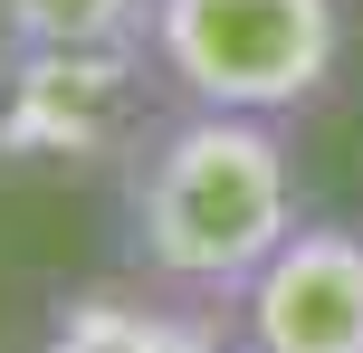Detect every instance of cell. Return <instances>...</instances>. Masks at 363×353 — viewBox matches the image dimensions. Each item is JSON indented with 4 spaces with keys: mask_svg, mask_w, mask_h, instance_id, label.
Listing matches in <instances>:
<instances>
[{
    "mask_svg": "<svg viewBox=\"0 0 363 353\" xmlns=\"http://www.w3.org/2000/svg\"><path fill=\"white\" fill-rule=\"evenodd\" d=\"M144 57L172 105L296 125L345 76V0H144Z\"/></svg>",
    "mask_w": 363,
    "mask_h": 353,
    "instance_id": "cell-2",
    "label": "cell"
},
{
    "mask_svg": "<svg viewBox=\"0 0 363 353\" xmlns=\"http://www.w3.org/2000/svg\"><path fill=\"white\" fill-rule=\"evenodd\" d=\"M144 38V0H0V48H86Z\"/></svg>",
    "mask_w": 363,
    "mask_h": 353,
    "instance_id": "cell-6",
    "label": "cell"
},
{
    "mask_svg": "<svg viewBox=\"0 0 363 353\" xmlns=\"http://www.w3.org/2000/svg\"><path fill=\"white\" fill-rule=\"evenodd\" d=\"M220 316L230 353H363V220H296Z\"/></svg>",
    "mask_w": 363,
    "mask_h": 353,
    "instance_id": "cell-4",
    "label": "cell"
},
{
    "mask_svg": "<svg viewBox=\"0 0 363 353\" xmlns=\"http://www.w3.org/2000/svg\"><path fill=\"white\" fill-rule=\"evenodd\" d=\"M38 353H230L220 306H182L163 287H67L48 306Z\"/></svg>",
    "mask_w": 363,
    "mask_h": 353,
    "instance_id": "cell-5",
    "label": "cell"
},
{
    "mask_svg": "<svg viewBox=\"0 0 363 353\" xmlns=\"http://www.w3.org/2000/svg\"><path fill=\"white\" fill-rule=\"evenodd\" d=\"M115 220H125V267L144 287H163L182 306H230L277 258V239L306 220L287 125L163 105V125L115 172Z\"/></svg>",
    "mask_w": 363,
    "mask_h": 353,
    "instance_id": "cell-1",
    "label": "cell"
},
{
    "mask_svg": "<svg viewBox=\"0 0 363 353\" xmlns=\"http://www.w3.org/2000/svg\"><path fill=\"white\" fill-rule=\"evenodd\" d=\"M172 86L144 38H86V48H0V172L29 182H86L125 172L134 144L163 125Z\"/></svg>",
    "mask_w": 363,
    "mask_h": 353,
    "instance_id": "cell-3",
    "label": "cell"
}]
</instances>
